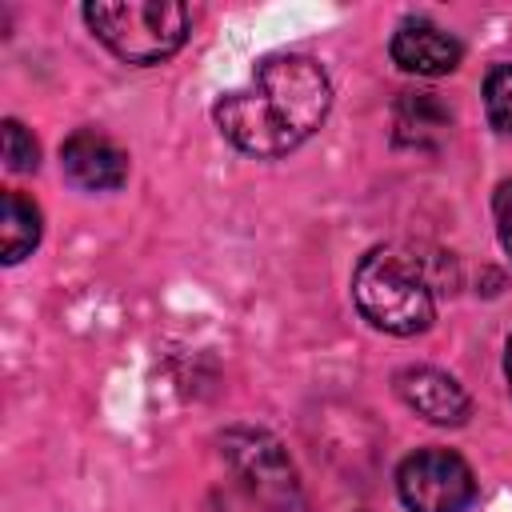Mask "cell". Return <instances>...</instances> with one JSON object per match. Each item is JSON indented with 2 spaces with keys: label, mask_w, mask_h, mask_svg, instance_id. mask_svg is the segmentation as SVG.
<instances>
[{
  "label": "cell",
  "mask_w": 512,
  "mask_h": 512,
  "mask_svg": "<svg viewBox=\"0 0 512 512\" xmlns=\"http://www.w3.org/2000/svg\"><path fill=\"white\" fill-rule=\"evenodd\" d=\"M332 108V84L312 56L280 52L260 60L248 88L224 92L212 120L228 144L248 156L272 160L304 144Z\"/></svg>",
  "instance_id": "cell-1"
},
{
  "label": "cell",
  "mask_w": 512,
  "mask_h": 512,
  "mask_svg": "<svg viewBox=\"0 0 512 512\" xmlns=\"http://www.w3.org/2000/svg\"><path fill=\"white\" fill-rule=\"evenodd\" d=\"M352 300L360 316L388 336H416L436 320L432 276L420 256L372 248L352 272Z\"/></svg>",
  "instance_id": "cell-2"
},
{
  "label": "cell",
  "mask_w": 512,
  "mask_h": 512,
  "mask_svg": "<svg viewBox=\"0 0 512 512\" xmlns=\"http://www.w3.org/2000/svg\"><path fill=\"white\" fill-rule=\"evenodd\" d=\"M92 36L128 64H160L188 40V8L172 0H96L84 4Z\"/></svg>",
  "instance_id": "cell-3"
},
{
  "label": "cell",
  "mask_w": 512,
  "mask_h": 512,
  "mask_svg": "<svg viewBox=\"0 0 512 512\" xmlns=\"http://www.w3.org/2000/svg\"><path fill=\"white\" fill-rule=\"evenodd\" d=\"M396 492L408 512H464L476 500V476L448 448H420L400 460Z\"/></svg>",
  "instance_id": "cell-4"
},
{
  "label": "cell",
  "mask_w": 512,
  "mask_h": 512,
  "mask_svg": "<svg viewBox=\"0 0 512 512\" xmlns=\"http://www.w3.org/2000/svg\"><path fill=\"white\" fill-rule=\"evenodd\" d=\"M224 456L236 464V472L248 480V488L276 512H292L300 508V484L296 472L284 456V448L268 436V432H252V428H232L224 432Z\"/></svg>",
  "instance_id": "cell-5"
},
{
  "label": "cell",
  "mask_w": 512,
  "mask_h": 512,
  "mask_svg": "<svg viewBox=\"0 0 512 512\" xmlns=\"http://www.w3.org/2000/svg\"><path fill=\"white\" fill-rule=\"evenodd\" d=\"M60 168L68 184L84 192H116L128 180V156L116 140H108L96 128H80L60 148Z\"/></svg>",
  "instance_id": "cell-6"
},
{
  "label": "cell",
  "mask_w": 512,
  "mask_h": 512,
  "mask_svg": "<svg viewBox=\"0 0 512 512\" xmlns=\"http://www.w3.org/2000/svg\"><path fill=\"white\" fill-rule=\"evenodd\" d=\"M396 392L400 400L424 416L428 424H440V428H456L468 420V392L440 368L432 364H412V368H400L396 372Z\"/></svg>",
  "instance_id": "cell-7"
},
{
  "label": "cell",
  "mask_w": 512,
  "mask_h": 512,
  "mask_svg": "<svg viewBox=\"0 0 512 512\" xmlns=\"http://www.w3.org/2000/svg\"><path fill=\"white\" fill-rule=\"evenodd\" d=\"M388 52L404 72H416V76H448L464 56L460 40H452L432 20H404L392 32Z\"/></svg>",
  "instance_id": "cell-8"
},
{
  "label": "cell",
  "mask_w": 512,
  "mask_h": 512,
  "mask_svg": "<svg viewBox=\"0 0 512 512\" xmlns=\"http://www.w3.org/2000/svg\"><path fill=\"white\" fill-rule=\"evenodd\" d=\"M452 124V112L436 100V92H404L396 100V140L400 144H436Z\"/></svg>",
  "instance_id": "cell-9"
},
{
  "label": "cell",
  "mask_w": 512,
  "mask_h": 512,
  "mask_svg": "<svg viewBox=\"0 0 512 512\" xmlns=\"http://www.w3.org/2000/svg\"><path fill=\"white\" fill-rule=\"evenodd\" d=\"M0 244L4 264H20L40 244V208L12 188L0 196Z\"/></svg>",
  "instance_id": "cell-10"
},
{
  "label": "cell",
  "mask_w": 512,
  "mask_h": 512,
  "mask_svg": "<svg viewBox=\"0 0 512 512\" xmlns=\"http://www.w3.org/2000/svg\"><path fill=\"white\" fill-rule=\"evenodd\" d=\"M484 112L496 132H512V64H496L484 76Z\"/></svg>",
  "instance_id": "cell-11"
},
{
  "label": "cell",
  "mask_w": 512,
  "mask_h": 512,
  "mask_svg": "<svg viewBox=\"0 0 512 512\" xmlns=\"http://www.w3.org/2000/svg\"><path fill=\"white\" fill-rule=\"evenodd\" d=\"M4 164L8 172H36L40 164V144L20 120H4Z\"/></svg>",
  "instance_id": "cell-12"
},
{
  "label": "cell",
  "mask_w": 512,
  "mask_h": 512,
  "mask_svg": "<svg viewBox=\"0 0 512 512\" xmlns=\"http://www.w3.org/2000/svg\"><path fill=\"white\" fill-rule=\"evenodd\" d=\"M492 212H496V236L504 244V252L512 256V180L496 188V200H492Z\"/></svg>",
  "instance_id": "cell-13"
},
{
  "label": "cell",
  "mask_w": 512,
  "mask_h": 512,
  "mask_svg": "<svg viewBox=\"0 0 512 512\" xmlns=\"http://www.w3.org/2000/svg\"><path fill=\"white\" fill-rule=\"evenodd\" d=\"M504 376H508V392H512V340L504 348Z\"/></svg>",
  "instance_id": "cell-14"
}]
</instances>
